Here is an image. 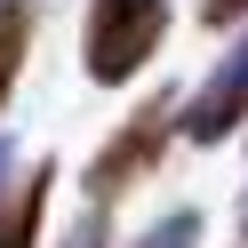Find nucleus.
Returning <instances> with one entry per match:
<instances>
[{
    "label": "nucleus",
    "instance_id": "f257e3e1",
    "mask_svg": "<svg viewBox=\"0 0 248 248\" xmlns=\"http://www.w3.org/2000/svg\"><path fill=\"white\" fill-rule=\"evenodd\" d=\"M160 40H168V0H88L80 64L96 88H128Z\"/></svg>",
    "mask_w": 248,
    "mask_h": 248
},
{
    "label": "nucleus",
    "instance_id": "f03ea898",
    "mask_svg": "<svg viewBox=\"0 0 248 248\" xmlns=\"http://www.w3.org/2000/svg\"><path fill=\"white\" fill-rule=\"evenodd\" d=\"M176 128H184V96H176V88H152V96L96 144V160H88V200H96V208H112L136 176H152Z\"/></svg>",
    "mask_w": 248,
    "mask_h": 248
},
{
    "label": "nucleus",
    "instance_id": "7ed1b4c3",
    "mask_svg": "<svg viewBox=\"0 0 248 248\" xmlns=\"http://www.w3.org/2000/svg\"><path fill=\"white\" fill-rule=\"evenodd\" d=\"M240 128H248V24L208 64V80L184 96V136H192V144H224V136H240Z\"/></svg>",
    "mask_w": 248,
    "mask_h": 248
},
{
    "label": "nucleus",
    "instance_id": "20e7f679",
    "mask_svg": "<svg viewBox=\"0 0 248 248\" xmlns=\"http://www.w3.org/2000/svg\"><path fill=\"white\" fill-rule=\"evenodd\" d=\"M48 184H56L48 160H40L24 184H8V200H0V248H40V208H48Z\"/></svg>",
    "mask_w": 248,
    "mask_h": 248
},
{
    "label": "nucleus",
    "instance_id": "39448f33",
    "mask_svg": "<svg viewBox=\"0 0 248 248\" xmlns=\"http://www.w3.org/2000/svg\"><path fill=\"white\" fill-rule=\"evenodd\" d=\"M24 56H32V8H0V112H8V96H16V72Z\"/></svg>",
    "mask_w": 248,
    "mask_h": 248
},
{
    "label": "nucleus",
    "instance_id": "423d86ee",
    "mask_svg": "<svg viewBox=\"0 0 248 248\" xmlns=\"http://www.w3.org/2000/svg\"><path fill=\"white\" fill-rule=\"evenodd\" d=\"M128 248H200V216L192 208H168L160 224H152L144 240H128Z\"/></svg>",
    "mask_w": 248,
    "mask_h": 248
},
{
    "label": "nucleus",
    "instance_id": "0eeeda50",
    "mask_svg": "<svg viewBox=\"0 0 248 248\" xmlns=\"http://www.w3.org/2000/svg\"><path fill=\"white\" fill-rule=\"evenodd\" d=\"M200 24H208V32H240V24H248V0H200Z\"/></svg>",
    "mask_w": 248,
    "mask_h": 248
},
{
    "label": "nucleus",
    "instance_id": "6e6552de",
    "mask_svg": "<svg viewBox=\"0 0 248 248\" xmlns=\"http://www.w3.org/2000/svg\"><path fill=\"white\" fill-rule=\"evenodd\" d=\"M104 232H112V224H104V208H88L80 224H72V240H64V248H104Z\"/></svg>",
    "mask_w": 248,
    "mask_h": 248
},
{
    "label": "nucleus",
    "instance_id": "1a4fd4ad",
    "mask_svg": "<svg viewBox=\"0 0 248 248\" xmlns=\"http://www.w3.org/2000/svg\"><path fill=\"white\" fill-rule=\"evenodd\" d=\"M8 168H16V144L0 136V200H8Z\"/></svg>",
    "mask_w": 248,
    "mask_h": 248
},
{
    "label": "nucleus",
    "instance_id": "9d476101",
    "mask_svg": "<svg viewBox=\"0 0 248 248\" xmlns=\"http://www.w3.org/2000/svg\"><path fill=\"white\" fill-rule=\"evenodd\" d=\"M240 240H248V192H240Z\"/></svg>",
    "mask_w": 248,
    "mask_h": 248
},
{
    "label": "nucleus",
    "instance_id": "9b49d317",
    "mask_svg": "<svg viewBox=\"0 0 248 248\" xmlns=\"http://www.w3.org/2000/svg\"><path fill=\"white\" fill-rule=\"evenodd\" d=\"M0 8H8V0H0Z\"/></svg>",
    "mask_w": 248,
    "mask_h": 248
}]
</instances>
